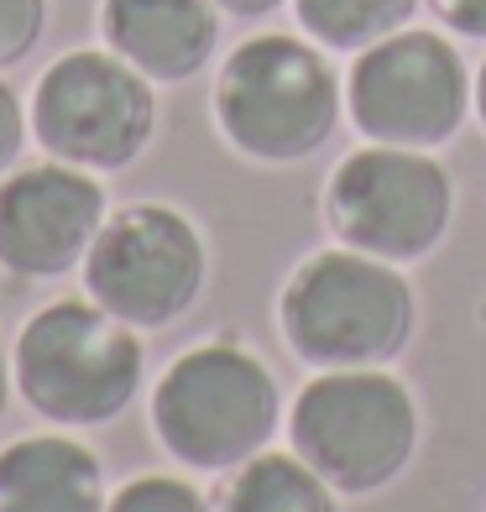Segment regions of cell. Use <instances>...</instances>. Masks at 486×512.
<instances>
[{
  "mask_svg": "<svg viewBox=\"0 0 486 512\" xmlns=\"http://www.w3.org/2000/svg\"><path fill=\"white\" fill-rule=\"evenodd\" d=\"M277 377L241 345L183 351L152 387V434L189 471H236L277 434Z\"/></svg>",
  "mask_w": 486,
  "mask_h": 512,
  "instance_id": "5b68a950",
  "label": "cell"
},
{
  "mask_svg": "<svg viewBox=\"0 0 486 512\" xmlns=\"http://www.w3.org/2000/svg\"><path fill=\"white\" fill-rule=\"evenodd\" d=\"M277 324L298 361L324 371L387 366L408 351L419 304L408 277L366 251H314L277 298Z\"/></svg>",
  "mask_w": 486,
  "mask_h": 512,
  "instance_id": "6da1fadb",
  "label": "cell"
},
{
  "mask_svg": "<svg viewBox=\"0 0 486 512\" xmlns=\"http://www.w3.org/2000/svg\"><path fill=\"white\" fill-rule=\"evenodd\" d=\"M21 147H27V110H21L16 89L0 79V178L21 168Z\"/></svg>",
  "mask_w": 486,
  "mask_h": 512,
  "instance_id": "e0dca14e",
  "label": "cell"
},
{
  "mask_svg": "<svg viewBox=\"0 0 486 512\" xmlns=\"http://www.w3.org/2000/svg\"><path fill=\"white\" fill-rule=\"evenodd\" d=\"M48 32V0H0V68L21 63Z\"/></svg>",
  "mask_w": 486,
  "mask_h": 512,
  "instance_id": "2e32d148",
  "label": "cell"
},
{
  "mask_svg": "<svg viewBox=\"0 0 486 512\" xmlns=\"http://www.w3.org/2000/svg\"><path fill=\"white\" fill-rule=\"evenodd\" d=\"M288 439L330 492L372 497L408 471L419 450V408L387 371H319L288 408Z\"/></svg>",
  "mask_w": 486,
  "mask_h": 512,
  "instance_id": "277c9868",
  "label": "cell"
},
{
  "mask_svg": "<svg viewBox=\"0 0 486 512\" xmlns=\"http://www.w3.org/2000/svg\"><path fill=\"white\" fill-rule=\"evenodd\" d=\"M340 110L345 84L314 42L262 32L220 63L215 121L225 142L251 162H309L335 136Z\"/></svg>",
  "mask_w": 486,
  "mask_h": 512,
  "instance_id": "7a4b0ae2",
  "label": "cell"
},
{
  "mask_svg": "<svg viewBox=\"0 0 486 512\" xmlns=\"http://www.w3.org/2000/svg\"><path fill=\"white\" fill-rule=\"evenodd\" d=\"M6 398H11V361H6V345H0V413H6Z\"/></svg>",
  "mask_w": 486,
  "mask_h": 512,
  "instance_id": "44dd1931",
  "label": "cell"
},
{
  "mask_svg": "<svg viewBox=\"0 0 486 512\" xmlns=\"http://www.w3.org/2000/svg\"><path fill=\"white\" fill-rule=\"evenodd\" d=\"M419 0H293V16L319 48L330 53H361L372 42L403 32Z\"/></svg>",
  "mask_w": 486,
  "mask_h": 512,
  "instance_id": "5bb4252c",
  "label": "cell"
},
{
  "mask_svg": "<svg viewBox=\"0 0 486 512\" xmlns=\"http://www.w3.org/2000/svg\"><path fill=\"white\" fill-rule=\"evenodd\" d=\"M100 32L152 84H183L215 58L220 6L215 0H105Z\"/></svg>",
  "mask_w": 486,
  "mask_h": 512,
  "instance_id": "8fae6325",
  "label": "cell"
},
{
  "mask_svg": "<svg viewBox=\"0 0 486 512\" xmlns=\"http://www.w3.org/2000/svg\"><path fill=\"white\" fill-rule=\"evenodd\" d=\"M429 11L445 21V32L486 42V0H429Z\"/></svg>",
  "mask_w": 486,
  "mask_h": 512,
  "instance_id": "ac0fdd59",
  "label": "cell"
},
{
  "mask_svg": "<svg viewBox=\"0 0 486 512\" xmlns=\"http://www.w3.org/2000/svg\"><path fill=\"white\" fill-rule=\"evenodd\" d=\"M157 131L152 79L110 48L63 53L32 89L37 147L89 173H121L147 152Z\"/></svg>",
  "mask_w": 486,
  "mask_h": 512,
  "instance_id": "52a82bcc",
  "label": "cell"
},
{
  "mask_svg": "<svg viewBox=\"0 0 486 512\" xmlns=\"http://www.w3.org/2000/svg\"><path fill=\"white\" fill-rule=\"evenodd\" d=\"M215 6H220L225 16H236V21H257V16H272L283 0H215Z\"/></svg>",
  "mask_w": 486,
  "mask_h": 512,
  "instance_id": "d6986e66",
  "label": "cell"
},
{
  "mask_svg": "<svg viewBox=\"0 0 486 512\" xmlns=\"http://www.w3.org/2000/svg\"><path fill=\"white\" fill-rule=\"evenodd\" d=\"M215 512H335V492L293 450H262L236 465Z\"/></svg>",
  "mask_w": 486,
  "mask_h": 512,
  "instance_id": "4fadbf2b",
  "label": "cell"
},
{
  "mask_svg": "<svg viewBox=\"0 0 486 512\" xmlns=\"http://www.w3.org/2000/svg\"><path fill=\"white\" fill-rule=\"evenodd\" d=\"M105 471L79 439L32 434L0 450V512H105Z\"/></svg>",
  "mask_w": 486,
  "mask_h": 512,
  "instance_id": "7c38bea8",
  "label": "cell"
},
{
  "mask_svg": "<svg viewBox=\"0 0 486 512\" xmlns=\"http://www.w3.org/2000/svg\"><path fill=\"white\" fill-rule=\"evenodd\" d=\"M471 105H476V115H481V126H486V63L476 68V89H471Z\"/></svg>",
  "mask_w": 486,
  "mask_h": 512,
  "instance_id": "ffe728a7",
  "label": "cell"
},
{
  "mask_svg": "<svg viewBox=\"0 0 486 512\" xmlns=\"http://www.w3.org/2000/svg\"><path fill=\"white\" fill-rule=\"evenodd\" d=\"M324 220L340 246L366 251L377 262H424L455 220V178L429 152L372 142L330 173Z\"/></svg>",
  "mask_w": 486,
  "mask_h": 512,
  "instance_id": "8992f818",
  "label": "cell"
},
{
  "mask_svg": "<svg viewBox=\"0 0 486 512\" xmlns=\"http://www.w3.org/2000/svg\"><path fill=\"white\" fill-rule=\"evenodd\" d=\"M105 512H215V507L178 476H136L110 497Z\"/></svg>",
  "mask_w": 486,
  "mask_h": 512,
  "instance_id": "9a60e30c",
  "label": "cell"
},
{
  "mask_svg": "<svg viewBox=\"0 0 486 512\" xmlns=\"http://www.w3.org/2000/svg\"><path fill=\"white\" fill-rule=\"evenodd\" d=\"M210 251L189 215L173 204L110 209L95 246L84 256L89 298L131 330H168L199 304Z\"/></svg>",
  "mask_w": 486,
  "mask_h": 512,
  "instance_id": "9c48e42d",
  "label": "cell"
},
{
  "mask_svg": "<svg viewBox=\"0 0 486 512\" xmlns=\"http://www.w3.org/2000/svg\"><path fill=\"white\" fill-rule=\"evenodd\" d=\"M105 189L74 162H27L0 178V267L21 283H53L84 267L100 225Z\"/></svg>",
  "mask_w": 486,
  "mask_h": 512,
  "instance_id": "30bf717a",
  "label": "cell"
},
{
  "mask_svg": "<svg viewBox=\"0 0 486 512\" xmlns=\"http://www.w3.org/2000/svg\"><path fill=\"white\" fill-rule=\"evenodd\" d=\"M466 58L439 32L403 27L372 48H361L345 74V110L366 142L434 152L466 126L471 115Z\"/></svg>",
  "mask_w": 486,
  "mask_h": 512,
  "instance_id": "ba28073f",
  "label": "cell"
},
{
  "mask_svg": "<svg viewBox=\"0 0 486 512\" xmlns=\"http://www.w3.org/2000/svg\"><path fill=\"white\" fill-rule=\"evenodd\" d=\"M11 371L32 413L63 429H95L142 392V340L95 298H58L27 319Z\"/></svg>",
  "mask_w": 486,
  "mask_h": 512,
  "instance_id": "3957f363",
  "label": "cell"
}]
</instances>
